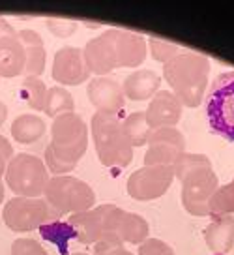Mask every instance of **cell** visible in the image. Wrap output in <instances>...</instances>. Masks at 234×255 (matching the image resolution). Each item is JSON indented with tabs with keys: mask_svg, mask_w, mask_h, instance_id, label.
I'll return each instance as SVG.
<instances>
[{
	"mask_svg": "<svg viewBox=\"0 0 234 255\" xmlns=\"http://www.w3.org/2000/svg\"><path fill=\"white\" fill-rule=\"evenodd\" d=\"M11 255H49L45 248L34 239H17L11 244Z\"/></svg>",
	"mask_w": 234,
	"mask_h": 255,
	"instance_id": "83f0119b",
	"label": "cell"
},
{
	"mask_svg": "<svg viewBox=\"0 0 234 255\" xmlns=\"http://www.w3.org/2000/svg\"><path fill=\"white\" fill-rule=\"evenodd\" d=\"M45 131H47L45 120L38 115L24 113L11 122V137L21 144H32L40 141L45 135Z\"/></svg>",
	"mask_w": 234,
	"mask_h": 255,
	"instance_id": "ffe728a7",
	"label": "cell"
},
{
	"mask_svg": "<svg viewBox=\"0 0 234 255\" xmlns=\"http://www.w3.org/2000/svg\"><path fill=\"white\" fill-rule=\"evenodd\" d=\"M6 119H8V107H6V104L0 100V126L6 122Z\"/></svg>",
	"mask_w": 234,
	"mask_h": 255,
	"instance_id": "d6a6232c",
	"label": "cell"
},
{
	"mask_svg": "<svg viewBox=\"0 0 234 255\" xmlns=\"http://www.w3.org/2000/svg\"><path fill=\"white\" fill-rule=\"evenodd\" d=\"M145 152V165H172L178 154L186 152V139L176 128L152 129Z\"/></svg>",
	"mask_w": 234,
	"mask_h": 255,
	"instance_id": "7c38bea8",
	"label": "cell"
},
{
	"mask_svg": "<svg viewBox=\"0 0 234 255\" xmlns=\"http://www.w3.org/2000/svg\"><path fill=\"white\" fill-rule=\"evenodd\" d=\"M45 24H47L49 32L58 36V38H70L79 28V23L70 21V19H47Z\"/></svg>",
	"mask_w": 234,
	"mask_h": 255,
	"instance_id": "4316f807",
	"label": "cell"
},
{
	"mask_svg": "<svg viewBox=\"0 0 234 255\" xmlns=\"http://www.w3.org/2000/svg\"><path fill=\"white\" fill-rule=\"evenodd\" d=\"M206 117L214 133L234 141V70L219 73L212 81L206 98Z\"/></svg>",
	"mask_w": 234,
	"mask_h": 255,
	"instance_id": "ba28073f",
	"label": "cell"
},
{
	"mask_svg": "<svg viewBox=\"0 0 234 255\" xmlns=\"http://www.w3.org/2000/svg\"><path fill=\"white\" fill-rule=\"evenodd\" d=\"M4 178L9 190L17 193V197L38 199L40 195H43L51 176L43 159L21 152L13 154V158L9 159Z\"/></svg>",
	"mask_w": 234,
	"mask_h": 255,
	"instance_id": "52a82bcc",
	"label": "cell"
},
{
	"mask_svg": "<svg viewBox=\"0 0 234 255\" xmlns=\"http://www.w3.org/2000/svg\"><path fill=\"white\" fill-rule=\"evenodd\" d=\"M182 205L191 216H208V203L219 188L218 175L214 169L202 167L184 176L182 180Z\"/></svg>",
	"mask_w": 234,
	"mask_h": 255,
	"instance_id": "30bf717a",
	"label": "cell"
},
{
	"mask_svg": "<svg viewBox=\"0 0 234 255\" xmlns=\"http://www.w3.org/2000/svg\"><path fill=\"white\" fill-rule=\"evenodd\" d=\"M11 36H17L15 28H13L4 17H0V40H2V38H11Z\"/></svg>",
	"mask_w": 234,
	"mask_h": 255,
	"instance_id": "1f68e13d",
	"label": "cell"
},
{
	"mask_svg": "<svg viewBox=\"0 0 234 255\" xmlns=\"http://www.w3.org/2000/svg\"><path fill=\"white\" fill-rule=\"evenodd\" d=\"M174 180L172 165H145L128 178V193L135 201H154L163 197Z\"/></svg>",
	"mask_w": 234,
	"mask_h": 255,
	"instance_id": "8fae6325",
	"label": "cell"
},
{
	"mask_svg": "<svg viewBox=\"0 0 234 255\" xmlns=\"http://www.w3.org/2000/svg\"><path fill=\"white\" fill-rule=\"evenodd\" d=\"M88 148V126L77 113H66L53 120L51 143L45 148V167L62 176L77 167Z\"/></svg>",
	"mask_w": 234,
	"mask_h": 255,
	"instance_id": "7a4b0ae2",
	"label": "cell"
},
{
	"mask_svg": "<svg viewBox=\"0 0 234 255\" xmlns=\"http://www.w3.org/2000/svg\"><path fill=\"white\" fill-rule=\"evenodd\" d=\"M72 255H90V254H84V252H77V254H72Z\"/></svg>",
	"mask_w": 234,
	"mask_h": 255,
	"instance_id": "e575fe53",
	"label": "cell"
},
{
	"mask_svg": "<svg viewBox=\"0 0 234 255\" xmlns=\"http://www.w3.org/2000/svg\"><path fill=\"white\" fill-rule=\"evenodd\" d=\"M90 77V70L86 66L82 49L62 47L57 51L53 60V79L58 87H77Z\"/></svg>",
	"mask_w": 234,
	"mask_h": 255,
	"instance_id": "4fadbf2b",
	"label": "cell"
},
{
	"mask_svg": "<svg viewBox=\"0 0 234 255\" xmlns=\"http://www.w3.org/2000/svg\"><path fill=\"white\" fill-rule=\"evenodd\" d=\"M43 195L45 203L58 216L86 212L96 205V193L90 188V184L70 175L51 176Z\"/></svg>",
	"mask_w": 234,
	"mask_h": 255,
	"instance_id": "8992f818",
	"label": "cell"
},
{
	"mask_svg": "<svg viewBox=\"0 0 234 255\" xmlns=\"http://www.w3.org/2000/svg\"><path fill=\"white\" fill-rule=\"evenodd\" d=\"M24 60L26 53L17 36L0 40V77L11 79L24 73Z\"/></svg>",
	"mask_w": 234,
	"mask_h": 255,
	"instance_id": "d6986e66",
	"label": "cell"
},
{
	"mask_svg": "<svg viewBox=\"0 0 234 255\" xmlns=\"http://www.w3.org/2000/svg\"><path fill=\"white\" fill-rule=\"evenodd\" d=\"M146 43L150 45V55H152L154 60H157V62L161 64H167L170 58H174L180 53V47H178L176 43H172V41L159 40V38H150Z\"/></svg>",
	"mask_w": 234,
	"mask_h": 255,
	"instance_id": "484cf974",
	"label": "cell"
},
{
	"mask_svg": "<svg viewBox=\"0 0 234 255\" xmlns=\"http://www.w3.org/2000/svg\"><path fill=\"white\" fill-rule=\"evenodd\" d=\"M234 214V178L225 186H219L208 203V216H231Z\"/></svg>",
	"mask_w": 234,
	"mask_h": 255,
	"instance_id": "603a6c76",
	"label": "cell"
},
{
	"mask_svg": "<svg viewBox=\"0 0 234 255\" xmlns=\"http://www.w3.org/2000/svg\"><path fill=\"white\" fill-rule=\"evenodd\" d=\"M86 96H88L90 104L97 109V113L118 115L126 105V96H124L122 87L109 77H96L90 81Z\"/></svg>",
	"mask_w": 234,
	"mask_h": 255,
	"instance_id": "9a60e30c",
	"label": "cell"
},
{
	"mask_svg": "<svg viewBox=\"0 0 234 255\" xmlns=\"http://www.w3.org/2000/svg\"><path fill=\"white\" fill-rule=\"evenodd\" d=\"M210 68V60L204 55L180 51L174 58L163 64V77L180 104L186 107H199L208 88Z\"/></svg>",
	"mask_w": 234,
	"mask_h": 255,
	"instance_id": "3957f363",
	"label": "cell"
},
{
	"mask_svg": "<svg viewBox=\"0 0 234 255\" xmlns=\"http://www.w3.org/2000/svg\"><path fill=\"white\" fill-rule=\"evenodd\" d=\"M122 129H124V133H126L129 144L133 148L145 146L148 143L150 128H148V122H146L145 111H135L128 115L126 119L122 120Z\"/></svg>",
	"mask_w": 234,
	"mask_h": 255,
	"instance_id": "44dd1931",
	"label": "cell"
},
{
	"mask_svg": "<svg viewBox=\"0 0 234 255\" xmlns=\"http://www.w3.org/2000/svg\"><path fill=\"white\" fill-rule=\"evenodd\" d=\"M94 255H135V254H131L129 250H126L124 244H120V242L103 240V242L94 244Z\"/></svg>",
	"mask_w": 234,
	"mask_h": 255,
	"instance_id": "f546056e",
	"label": "cell"
},
{
	"mask_svg": "<svg viewBox=\"0 0 234 255\" xmlns=\"http://www.w3.org/2000/svg\"><path fill=\"white\" fill-rule=\"evenodd\" d=\"M204 242L214 254H229L234 246V218L218 216L204 229Z\"/></svg>",
	"mask_w": 234,
	"mask_h": 255,
	"instance_id": "ac0fdd59",
	"label": "cell"
},
{
	"mask_svg": "<svg viewBox=\"0 0 234 255\" xmlns=\"http://www.w3.org/2000/svg\"><path fill=\"white\" fill-rule=\"evenodd\" d=\"M75 109V102H73V96L62 87H51L47 88V98H45V107L43 111L51 119H57L60 115L66 113H73Z\"/></svg>",
	"mask_w": 234,
	"mask_h": 255,
	"instance_id": "7402d4cb",
	"label": "cell"
},
{
	"mask_svg": "<svg viewBox=\"0 0 234 255\" xmlns=\"http://www.w3.org/2000/svg\"><path fill=\"white\" fill-rule=\"evenodd\" d=\"M17 40L21 41L26 53V60H24L26 77H38L40 73H43L45 64H47V51L43 47L41 36L32 28H24L17 32Z\"/></svg>",
	"mask_w": 234,
	"mask_h": 255,
	"instance_id": "2e32d148",
	"label": "cell"
},
{
	"mask_svg": "<svg viewBox=\"0 0 234 255\" xmlns=\"http://www.w3.org/2000/svg\"><path fill=\"white\" fill-rule=\"evenodd\" d=\"M212 161L208 156L204 154H191V152H182L178 154L174 163H172V171H174V178L182 180L184 176H187L189 173H193L197 169L210 167Z\"/></svg>",
	"mask_w": 234,
	"mask_h": 255,
	"instance_id": "d4e9b609",
	"label": "cell"
},
{
	"mask_svg": "<svg viewBox=\"0 0 234 255\" xmlns=\"http://www.w3.org/2000/svg\"><path fill=\"white\" fill-rule=\"evenodd\" d=\"M21 98L26 105H30L36 111H43L45 98H47V87L40 77H26L21 85Z\"/></svg>",
	"mask_w": 234,
	"mask_h": 255,
	"instance_id": "cb8c5ba5",
	"label": "cell"
},
{
	"mask_svg": "<svg viewBox=\"0 0 234 255\" xmlns=\"http://www.w3.org/2000/svg\"><path fill=\"white\" fill-rule=\"evenodd\" d=\"M96 154L105 167H128L133 159V146L122 129L118 115L97 113L90 122Z\"/></svg>",
	"mask_w": 234,
	"mask_h": 255,
	"instance_id": "277c9868",
	"label": "cell"
},
{
	"mask_svg": "<svg viewBox=\"0 0 234 255\" xmlns=\"http://www.w3.org/2000/svg\"><path fill=\"white\" fill-rule=\"evenodd\" d=\"M182 109L184 105L170 90H157L145 111L150 131L159 128H174L182 119Z\"/></svg>",
	"mask_w": 234,
	"mask_h": 255,
	"instance_id": "5bb4252c",
	"label": "cell"
},
{
	"mask_svg": "<svg viewBox=\"0 0 234 255\" xmlns=\"http://www.w3.org/2000/svg\"><path fill=\"white\" fill-rule=\"evenodd\" d=\"M148 43L141 34L109 28L86 41L82 55L90 73H111L116 68H137L145 62Z\"/></svg>",
	"mask_w": 234,
	"mask_h": 255,
	"instance_id": "6da1fadb",
	"label": "cell"
},
{
	"mask_svg": "<svg viewBox=\"0 0 234 255\" xmlns=\"http://www.w3.org/2000/svg\"><path fill=\"white\" fill-rule=\"evenodd\" d=\"M161 77L152 70H135L129 73L122 83L124 96L133 100V102H145L152 100V96L159 90Z\"/></svg>",
	"mask_w": 234,
	"mask_h": 255,
	"instance_id": "e0dca14e",
	"label": "cell"
},
{
	"mask_svg": "<svg viewBox=\"0 0 234 255\" xmlns=\"http://www.w3.org/2000/svg\"><path fill=\"white\" fill-rule=\"evenodd\" d=\"M139 255H174L172 252V248L169 244H165L163 240L159 239H148L143 242V244H139Z\"/></svg>",
	"mask_w": 234,
	"mask_h": 255,
	"instance_id": "f1b7e54d",
	"label": "cell"
},
{
	"mask_svg": "<svg viewBox=\"0 0 234 255\" xmlns=\"http://www.w3.org/2000/svg\"><path fill=\"white\" fill-rule=\"evenodd\" d=\"M13 158V148H11V143L4 135H0V180L6 173V167H8L9 159Z\"/></svg>",
	"mask_w": 234,
	"mask_h": 255,
	"instance_id": "4dcf8cb0",
	"label": "cell"
},
{
	"mask_svg": "<svg viewBox=\"0 0 234 255\" xmlns=\"http://www.w3.org/2000/svg\"><path fill=\"white\" fill-rule=\"evenodd\" d=\"M4 223L8 229L15 233H28L41 227L43 223L55 222L60 216L49 207L45 199H30V197H13L6 203L2 212Z\"/></svg>",
	"mask_w": 234,
	"mask_h": 255,
	"instance_id": "9c48e42d",
	"label": "cell"
},
{
	"mask_svg": "<svg viewBox=\"0 0 234 255\" xmlns=\"http://www.w3.org/2000/svg\"><path fill=\"white\" fill-rule=\"evenodd\" d=\"M4 195H6V193H4V182L0 180V205H2V201H4Z\"/></svg>",
	"mask_w": 234,
	"mask_h": 255,
	"instance_id": "836d02e7",
	"label": "cell"
},
{
	"mask_svg": "<svg viewBox=\"0 0 234 255\" xmlns=\"http://www.w3.org/2000/svg\"><path fill=\"white\" fill-rule=\"evenodd\" d=\"M122 208L116 205H99L79 214L70 216L68 225L73 233V239L81 244H97V242H120L118 239V223ZM122 244V242H120Z\"/></svg>",
	"mask_w": 234,
	"mask_h": 255,
	"instance_id": "5b68a950",
	"label": "cell"
}]
</instances>
